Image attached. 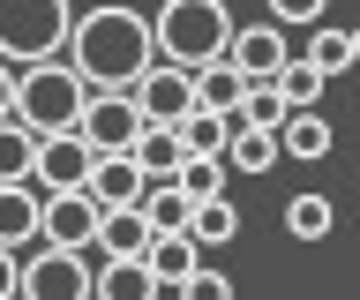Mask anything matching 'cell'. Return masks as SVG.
<instances>
[{
	"mask_svg": "<svg viewBox=\"0 0 360 300\" xmlns=\"http://www.w3.org/2000/svg\"><path fill=\"white\" fill-rule=\"evenodd\" d=\"M270 23H278V30H285V23H315V30H323V8H315V0H278Z\"/></svg>",
	"mask_w": 360,
	"mask_h": 300,
	"instance_id": "f546056e",
	"label": "cell"
},
{
	"mask_svg": "<svg viewBox=\"0 0 360 300\" xmlns=\"http://www.w3.org/2000/svg\"><path fill=\"white\" fill-rule=\"evenodd\" d=\"M195 248H225V240H240V210H233V195H218V203L195 210V233H188Z\"/></svg>",
	"mask_w": 360,
	"mask_h": 300,
	"instance_id": "d4e9b609",
	"label": "cell"
},
{
	"mask_svg": "<svg viewBox=\"0 0 360 300\" xmlns=\"http://www.w3.org/2000/svg\"><path fill=\"white\" fill-rule=\"evenodd\" d=\"M90 173H98V150H90L83 136H53L38 150V181L30 188H38V195H83Z\"/></svg>",
	"mask_w": 360,
	"mask_h": 300,
	"instance_id": "ba28073f",
	"label": "cell"
},
{
	"mask_svg": "<svg viewBox=\"0 0 360 300\" xmlns=\"http://www.w3.org/2000/svg\"><path fill=\"white\" fill-rule=\"evenodd\" d=\"M90 98H98V91H90L68 60H45V68H22V105H15V120H22L38 143H53V136H83Z\"/></svg>",
	"mask_w": 360,
	"mask_h": 300,
	"instance_id": "277c9868",
	"label": "cell"
},
{
	"mask_svg": "<svg viewBox=\"0 0 360 300\" xmlns=\"http://www.w3.org/2000/svg\"><path fill=\"white\" fill-rule=\"evenodd\" d=\"M15 105H22V75L0 60V120H15Z\"/></svg>",
	"mask_w": 360,
	"mask_h": 300,
	"instance_id": "4dcf8cb0",
	"label": "cell"
},
{
	"mask_svg": "<svg viewBox=\"0 0 360 300\" xmlns=\"http://www.w3.org/2000/svg\"><path fill=\"white\" fill-rule=\"evenodd\" d=\"M98 233H105V210L90 195H45V248L83 255V248H98Z\"/></svg>",
	"mask_w": 360,
	"mask_h": 300,
	"instance_id": "9c48e42d",
	"label": "cell"
},
{
	"mask_svg": "<svg viewBox=\"0 0 360 300\" xmlns=\"http://www.w3.org/2000/svg\"><path fill=\"white\" fill-rule=\"evenodd\" d=\"M75 8L68 0H0V60L8 68H45V60H60L75 46Z\"/></svg>",
	"mask_w": 360,
	"mask_h": 300,
	"instance_id": "3957f363",
	"label": "cell"
},
{
	"mask_svg": "<svg viewBox=\"0 0 360 300\" xmlns=\"http://www.w3.org/2000/svg\"><path fill=\"white\" fill-rule=\"evenodd\" d=\"M30 240H45V195L30 181H22V188H0V248L22 255Z\"/></svg>",
	"mask_w": 360,
	"mask_h": 300,
	"instance_id": "7c38bea8",
	"label": "cell"
},
{
	"mask_svg": "<svg viewBox=\"0 0 360 300\" xmlns=\"http://www.w3.org/2000/svg\"><path fill=\"white\" fill-rule=\"evenodd\" d=\"M83 195L98 210H143V203H150V181H143V165H135V158H98V173H90Z\"/></svg>",
	"mask_w": 360,
	"mask_h": 300,
	"instance_id": "8fae6325",
	"label": "cell"
},
{
	"mask_svg": "<svg viewBox=\"0 0 360 300\" xmlns=\"http://www.w3.org/2000/svg\"><path fill=\"white\" fill-rule=\"evenodd\" d=\"M285 120H292L285 91H278V83H255V91H248V105H240V120H233V128H255V136H285Z\"/></svg>",
	"mask_w": 360,
	"mask_h": 300,
	"instance_id": "ffe728a7",
	"label": "cell"
},
{
	"mask_svg": "<svg viewBox=\"0 0 360 300\" xmlns=\"http://www.w3.org/2000/svg\"><path fill=\"white\" fill-rule=\"evenodd\" d=\"M180 143H188V158H225V150H233V120L188 113V120H180Z\"/></svg>",
	"mask_w": 360,
	"mask_h": 300,
	"instance_id": "603a6c76",
	"label": "cell"
},
{
	"mask_svg": "<svg viewBox=\"0 0 360 300\" xmlns=\"http://www.w3.org/2000/svg\"><path fill=\"white\" fill-rule=\"evenodd\" d=\"M278 158H285V143H278V136H255V128H233V150H225V165H233V173H270Z\"/></svg>",
	"mask_w": 360,
	"mask_h": 300,
	"instance_id": "cb8c5ba5",
	"label": "cell"
},
{
	"mask_svg": "<svg viewBox=\"0 0 360 300\" xmlns=\"http://www.w3.org/2000/svg\"><path fill=\"white\" fill-rule=\"evenodd\" d=\"M83 143L98 158H128L135 143H143V105H135L128 91H98L90 113H83Z\"/></svg>",
	"mask_w": 360,
	"mask_h": 300,
	"instance_id": "8992f818",
	"label": "cell"
},
{
	"mask_svg": "<svg viewBox=\"0 0 360 300\" xmlns=\"http://www.w3.org/2000/svg\"><path fill=\"white\" fill-rule=\"evenodd\" d=\"M195 270H202V248H195V240H158V248H150V278L165 285V300H173Z\"/></svg>",
	"mask_w": 360,
	"mask_h": 300,
	"instance_id": "ac0fdd59",
	"label": "cell"
},
{
	"mask_svg": "<svg viewBox=\"0 0 360 300\" xmlns=\"http://www.w3.org/2000/svg\"><path fill=\"white\" fill-rule=\"evenodd\" d=\"M135 105H143V128H180V120L195 113V75L173 68V60H158V68L135 83Z\"/></svg>",
	"mask_w": 360,
	"mask_h": 300,
	"instance_id": "52a82bcc",
	"label": "cell"
},
{
	"mask_svg": "<svg viewBox=\"0 0 360 300\" xmlns=\"http://www.w3.org/2000/svg\"><path fill=\"white\" fill-rule=\"evenodd\" d=\"M173 300H233V278H225V270H210V263H202V270L188 278V285H180Z\"/></svg>",
	"mask_w": 360,
	"mask_h": 300,
	"instance_id": "f1b7e54d",
	"label": "cell"
},
{
	"mask_svg": "<svg viewBox=\"0 0 360 300\" xmlns=\"http://www.w3.org/2000/svg\"><path fill=\"white\" fill-rule=\"evenodd\" d=\"M150 30H158V60H173L188 75L233 60V38H240V23L225 15L218 0H165L150 15Z\"/></svg>",
	"mask_w": 360,
	"mask_h": 300,
	"instance_id": "7a4b0ae2",
	"label": "cell"
},
{
	"mask_svg": "<svg viewBox=\"0 0 360 300\" xmlns=\"http://www.w3.org/2000/svg\"><path fill=\"white\" fill-rule=\"evenodd\" d=\"M330 226H338L330 195H292V203H285V233H292V240H323Z\"/></svg>",
	"mask_w": 360,
	"mask_h": 300,
	"instance_id": "484cf974",
	"label": "cell"
},
{
	"mask_svg": "<svg viewBox=\"0 0 360 300\" xmlns=\"http://www.w3.org/2000/svg\"><path fill=\"white\" fill-rule=\"evenodd\" d=\"M150 248H158V233H150L143 210H105V233H98L105 263H150Z\"/></svg>",
	"mask_w": 360,
	"mask_h": 300,
	"instance_id": "4fadbf2b",
	"label": "cell"
},
{
	"mask_svg": "<svg viewBox=\"0 0 360 300\" xmlns=\"http://www.w3.org/2000/svg\"><path fill=\"white\" fill-rule=\"evenodd\" d=\"M98 300H165V285L150 278V263H105L98 270Z\"/></svg>",
	"mask_w": 360,
	"mask_h": 300,
	"instance_id": "d6986e66",
	"label": "cell"
},
{
	"mask_svg": "<svg viewBox=\"0 0 360 300\" xmlns=\"http://www.w3.org/2000/svg\"><path fill=\"white\" fill-rule=\"evenodd\" d=\"M278 91H285V105H292V113H315V105H323V91H330V75H315L308 60H292V68L278 75Z\"/></svg>",
	"mask_w": 360,
	"mask_h": 300,
	"instance_id": "4316f807",
	"label": "cell"
},
{
	"mask_svg": "<svg viewBox=\"0 0 360 300\" xmlns=\"http://www.w3.org/2000/svg\"><path fill=\"white\" fill-rule=\"evenodd\" d=\"M248 91H255V83H248V75L233 68V60H218V68H202V75H195V113H218V120H240Z\"/></svg>",
	"mask_w": 360,
	"mask_h": 300,
	"instance_id": "5bb4252c",
	"label": "cell"
},
{
	"mask_svg": "<svg viewBox=\"0 0 360 300\" xmlns=\"http://www.w3.org/2000/svg\"><path fill=\"white\" fill-rule=\"evenodd\" d=\"M135 165H143V181H180V165H188V143H180V128H143V143L128 150Z\"/></svg>",
	"mask_w": 360,
	"mask_h": 300,
	"instance_id": "2e32d148",
	"label": "cell"
},
{
	"mask_svg": "<svg viewBox=\"0 0 360 300\" xmlns=\"http://www.w3.org/2000/svg\"><path fill=\"white\" fill-rule=\"evenodd\" d=\"M353 68H360V30H353Z\"/></svg>",
	"mask_w": 360,
	"mask_h": 300,
	"instance_id": "d6a6232c",
	"label": "cell"
},
{
	"mask_svg": "<svg viewBox=\"0 0 360 300\" xmlns=\"http://www.w3.org/2000/svg\"><path fill=\"white\" fill-rule=\"evenodd\" d=\"M0 300H22V255L0 248Z\"/></svg>",
	"mask_w": 360,
	"mask_h": 300,
	"instance_id": "1f68e13d",
	"label": "cell"
},
{
	"mask_svg": "<svg viewBox=\"0 0 360 300\" xmlns=\"http://www.w3.org/2000/svg\"><path fill=\"white\" fill-rule=\"evenodd\" d=\"M300 60H308L315 75H345V68H353V30H330V23H323V30H308Z\"/></svg>",
	"mask_w": 360,
	"mask_h": 300,
	"instance_id": "44dd1931",
	"label": "cell"
},
{
	"mask_svg": "<svg viewBox=\"0 0 360 300\" xmlns=\"http://www.w3.org/2000/svg\"><path fill=\"white\" fill-rule=\"evenodd\" d=\"M38 150L45 143L22 128V120H0V188H22V181H38Z\"/></svg>",
	"mask_w": 360,
	"mask_h": 300,
	"instance_id": "e0dca14e",
	"label": "cell"
},
{
	"mask_svg": "<svg viewBox=\"0 0 360 300\" xmlns=\"http://www.w3.org/2000/svg\"><path fill=\"white\" fill-rule=\"evenodd\" d=\"M68 68L83 75L90 91H128L158 68V30L150 15H135V8H90L83 23H75V46H68Z\"/></svg>",
	"mask_w": 360,
	"mask_h": 300,
	"instance_id": "6da1fadb",
	"label": "cell"
},
{
	"mask_svg": "<svg viewBox=\"0 0 360 300\" xmlns=\"http://www.w3.org/2000/svg\"><path fill=\"white\" fill-rule=\"evenodd\" d=\"M292 60H300V53L285 46V30H278V23H248L240 38H233V68H240L248 83H278Z\"/></svg>",
	"mask_w": 360,
	"mask_h": 300,
	"instance_id": "30bf717a",
	"label": "cell"
},
{
	"mask_svg": "<svg viewBox=\"0 0 360 300\" xmlns=\"http://www.w3.org/2000/svg\"><path fill=\"white\" fill-rule=\"evenodd\" d=\"M278 143H285V158L315 165V158H330V120H323V113H292Z\"/></svg>",
	"mask_w": 360,
	"mask_h": 300,
	"instance_id": "7402d4cb",
	"label": "cell"
},
{
	"mask_svg": "<svg viewBox=\"0 0 360 300\" xmlns=\"http://www.w3.org/2000/svg\"><path fill=\"white\" fill-rule=\"evenodd\" d=\"M143 218H150L158 240H188V233H195V195H188L180 181H158L150 203H143Z\"/></svg>",
	"mask_w": 360,
	"mask_h": 300,
	"instance_id": "9a60e30c",
	"label": "cell"
},
{
	"mask_svg": "<svg viewBox=\"0 0 360 300\" xmlns=\"http://www.w3.org/2000/svg\"><path fill=\"white\" fill-rule=\"evenodd\" d=\"M225 173H233L225 158H188V165H180V188L195 195V210H202V203H218V195H225Z\"/></svg>",
	"mask_w": 360,
	"mask_h": 300,
	"instance_id": "83f0119b",
	"label": "cell"
},
{
	"mask_svg": "<svg viewBox=\"0 0 360 300\" xmlns=\"http://www.w3.org/2000/svg\"><path fill=\"white\" fill-rule=\"evenodd\" d=\"M22 300H98V270L68 248L22 255Z\"/></svg>",
	"mask_w": 360,
	"mask_h": 300,
	"instance_id": "5b68a950",
	"label": "cell"
}]
</instances>
